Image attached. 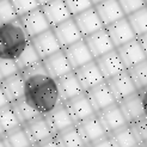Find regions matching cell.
Returning a JSON list of instances; mask_svg holds the SVG:
<instances>
[{"label":"cell","instance_id":"obj_33","mask_svg":"<svg viewBox=\"0 0 147 147\" xmlns=\"http://www.w3.org/2000/svg\"><path fill=\"white\" fill-rule=\"evenodd\" d=\"M18 126H20V123L13 111L11 103L0 108V134H4Z\"/></svg>","mask_w":147,"mask_h":147},{"label":"cell","instance_id":"obj_39","mask_svg":"<svg viewBox=\"0 0 147 147\" xmlns=\"http://www.w3.org/2000/svg\"><path fill=\"white\" fill-rule=\"evenodd\" d=\"M117 1H119L121 9L123 10L126 16H128L129 13L134 12L139 9H141L144 6H146L145 0H117Z\"/></svg>","mask_w":147,"mask_h":147},{"label":"cell","instance_id":"obj_10","mask_svg":"<svg viewBox=\"0 0 147 147\" xmlns=\"http://www.w3.org/2000/svg\"><path fill=\"white\" fill-rule=\"evenodd\" d=\"M94 61H96L98 68L102 72V74L105 80L116 76V74H119V73H121L126 69L119 53H117L116 48L108 51L105 54L100 55V56H98V57H96Z\"/></svg>","mask_w":147,"mask_h":147},{"label":"cell","instance_id":"obj_32","mask_svg":"<svg viewBox=\"0 0 147 147\" xmlns=\"http://www.w3.org/2000/svg\"><path fill=\"white\" fill-rule=\"evenodd\" d=\"M126 17L129 22V24L131 25V28H133L136 37L147 32V5L129 13Z\"/></svg>","mask_w":147,"mask_h":147},{"label":"cell","instance_id":"obj_40","mask_svg":"<svg viewBox=\"0 0 147 147\" xmlns=\"http://www.w3.org/2000/svg\"><path fill=\"white\" fill-rule=\"evenodd\" d=\"M92 146H97V147H103V146H107V147H114V144L111 141V139H110L109 134L104 135L103 138H100L99 140H97L94 142Z\"/></svg>","mask_w":147,"mask_h":147},{"label":"cell","instance_id":"obj_14","mask_svg":"<svg viewBox=\"0 0 147 147\" xmlns=\"http://www.w3.org/2000/svg\"><path fill=\"white\" fill-rule=\"evenodd\" d=\"M30 41L34 45L35 49L37 50L41 59H45V57L51 55L53 53H55V51L62 49L51 28L38 35L34 36V37L30 38Z\"/></svg>","mask_w":147,"mask_h":147},{"label":"cell","instance_id":"obj_41","mask_svg":"<svg viewBox=\"0 0 147 147\" xmlns=\"http://www.w3.org/2000/svg\"><path fill=\"white\" fill-rule=\"evenodd\" d=\"M139 93H140V96H141L144 111H145V117H147V86L144 87V89H141V90H139Z\"/></svg>","mask_w":147,"mask_h":147},{"label":"cell","instance_id":"obj_31","mask_svg":"<svg viewBox=\"0 0 147 147\" xmlns=\"http://www.w3.org/2000/svg\"><path fill=\"white\" fill-rule=\"evenodd\" d=\"M127 72L138 91L147 86V59L127 68Z\"/></svg>","mask_w":147,"mask_h":147},{"label":"cell","instance_id":"obj_3","mask_svg":"<svg viewBox=\"0 0 147 147\" xmlns=\"http://www.w3.org/2000/svg\"><path fill=\"white\" fill-rule=\"evenodd\" d=\"M76 127L80 135H82L86 146H92L97 140H99L100 138L108 134V131L102 124L97 113L79 121L78 123H76Z\"/></svg>","mask_w":147,"mask_h":147},{"label":"cell","instance_id":"obj_8","mask_svg":"<svg viewBox=\"0 0 147 147\" xmlns=\"http://www.w3.org/2000/svg\"><path fill=\"white\" fill-rule=\"evenodd\" d=\"M83 38L87 45V47H89L93 59H96L103 54L108 53V51L115 49V46H114L111 38H110L108 31L105 30V28H102L99 30L85 36Z\"/></svg>","mask_w":147,"mask_h":147},{"label":"cell","instance_id":"obj_1","mask_svg":"<svg viewBox=\"0 0 147 147\" xmlns=\"http://www.w3.org/2000/svg\"><path fill=\"white\" fill-rule=\"evenodd\" d=\"M20 73L24 78L23 97L41 115H46L61 102L56 79L49 76L42 61Z\"/></svg>","mask_w":147,"mask_h":147},{"label":"cell","instance_id":"obj_21","mask_svg":"<svg viewBox=\"0 0 147 147\" xmlns=\"http://www.w3.org/2000/svg\"><path fill=\"white\" fill-rule=\"evenodd\" d=\"M42 63L45 66L46 71L49 73V76H51L55 79L73 71L72 66L69 65L67 57H66L63 53V49H60L51 55L42 59Z\"/></svg>","mask_w":147,"mask_h":147},{"label":"cell","instance_id":"obj_17","mask_svg":"<svg viewBox=\"0 0 147 147\" xmlns=\"http://www.w3.org/2000/svg\"><path fill=\"white\" fill-rule=\"evenodd\" d=\"M45 117H46L49 127L54 134H56L59 131H61V130L74 124V122H73L72 117H71L63 102L59 103L55 108H53L49 113H47L45 115Z\"/></svg>","mask_w":147,"mask_h":147},{"label":"cell","instance_id":"obj_5","mask_svg":"<svg viewBox=\"0 0 147 147\" xmlns=\"http://www.w3.org/2000/svg\"><path fill=\"white\" fill-rule=\"evenodd\" d=\"M19 20L22 22V24H23L25 31L30 38L51 28L41 9V6L26 12L23 16H20Z\"/></svg>","mask_w":147,"mask_h":147},{"label":"cell","instance_id":"obj_6","mask_svg":"<svg viewBox=\"0 0 147 147\" xmlns=\"http://www.w3.org/2000/svg\"><path fill=\"white\" fill-rule=\"evenodd\" d=\"M63 103H65L66 108H67L74 124L96 113L85 91L76 97L65 100Z\"/></svg>","mask_w":147,"mask_h":147},{"label":"cell","instance_id":"obj_2","mask_svg":"<svg viewBox=\"0 0 147 147\" xmlns=\"http://www.w3.org/2000/svg\"><path fill=\"white\" fill-rule=\"evenodd\" d=\"M30 42V37L19 20V17L9 23L0 24V57L16 60Z\"/></svg>","mask_w":147,"mask_h":147},{"label":"cell","instance_id":"obj_9","mask_svg":"<svg viewBox=\"0 0 147 147\" xmlns=\"http://www.w3.org/2000/svg\"><path fill=\"white\" fill-rule=\"evenodd\" d=\"M73 71H74L79 83L82 84L84 91H87V90L92 89L93 86L105 82V79L103 77L102 72L99 71L94 59L92 61L80 66V67L73 69Z\"/></svg>","mask_w":147,"mask_h":147},{"label":"cell","instance_id":"obj_45","mask_svg":"<svg viewBox=\"0 0 147 147\" xmlns=\"http://www.w3.org/2000/svg\"><path fill=\"white\" fill-rule=\"evenodd\" d=\"M91 1H92V4H93V5H97V4L102 3V1H104V0H91Z\"/></svg>","mask_w":147,"mask_h":147},{"label":"cell","instance_id":"obj_43","mask_svg":"<svg viewBox=\"0 0 147 147\" xmlns=\"http://www.w3.org/2000/svg\"><path fill=\"white\" fill-rule=\"evenodd\" d=\"M9 103H10L9 99L6 98L5 93H4L3 89H1V86H0V108L4 107V105H6V104H9Z\"/></svg>","mask_w":147,"mask_h":147},{"label":"cell","instance_id":"obj_11","mask_svg":"<svg viewBox=\"0 0 147 147\" xmlns=\"http://www.w3.org/2000/svg\"><path fill=\"white\" fill-rule=\"evenodd\" d=\"M62 49L73 69H76L80 67V66L93 60V56L91 54L89 47H87V45L85 43L84 38L72 43V45L65 47Z\"/></svg>","mask_w":147,"mask_h":147},{"label":"cell","instance_id":"obj_15","mask_svg":"<svg viewBox=\"0 0 147 147\" xmlns=\"http://www.w3.org/2000/svg\"><path fill=\"white\" fill-rule=\"evenodd\" d=\"M51 29H53V31L56 36L59 43H60L61 48H65V47H67V46L72 45V43L83 38V36L80 34L74 19L72 17L61 22L60 24L51 26Z\"/></svg>","mask_w":147,"mask_h":147},{"label":"cell","instance_id":"obj_27","mask_svg":"<svg viewBox=\"0 0 147 147\" xmlns=\"http://www.w3.org/2000/svg\"><path fill=\"white\" fill-rule=\"evenodd\" d=\"M1 138H3L5 147H29V146H31V142L29 140L26 131L22 124L1 134Z\"/></svg>","mask_w":147,"mask_h":147},{"label":"cell","instance_id":"obj_13","mask_svg":"<svg viewBox=\"0 0 147 147\" xmlns=\"http://www.w3.org/2000/svg\"><path fill=\"white\" fill-rule=\"evenodd\" d=\"M116 50H117V53H119L126 69L139 62H141L145 59H147V55L145 54V51L140 45V42H139L138 37L119 46L116 48Z\"/></svg>","mask_w":147,"mask_h":147},{"label":"cell","instance_id":"obj_24","mask_svg":"<svg viewBox=\"0 0 147 147\" xmlns=\"http://www.w3.org/2000/svg\"><path fill=\"white\" fill-rule=\"evenodd\" d=\"M0 86L10 103L24 96V78L20 71L14 74L0 80Z\"/></svg>","mask_w":147,"mask_h":147},{"label":"cell","instance_id":"obj_38","mask_svg":"<svg viewBox=\"0 0 147 147\" xmlns=\"http://www.w3.org/2000/svg\"><path fill=\"white\" fill-rule=\"evenodd\" d=\"M63 1H65L66 6L68 7L72 16H76V14L93 6L91 0H63Z\"/></svg>","mask_w":147,"mask_h":147},{"label":"cell","instance_id":"obj_42","mask_svg":"<svg viewBox=\"0 0 147 147\" xmlns=\"http://www.w3.org/2000/svg\"><path fill=\"white\" fill-rule=\"evenodd\" d=\"M138 40H139V42H140V45H141V47H142V49L145 51V54L147 55V32L138 36Z\"/></svg>","mask_w":147,"mask_h":147},{"label":"cell","instance_id":"obj_44","mask_svg":"<svg viewBox=\"0 0 147 147\" xmlns=\"http://www.w3.org/2000/svg\"><path fill=\"white\" fill-rule=\"evenodd\" d=\"M38 1V4H40V6H42V5H45V4H47V3H49V1H51V0H37Z\"/></svg>","mask_w":147,"mask_h":147},{"label":"cell","instance_id":"obj_19","mask_svg":"<svg viewBox=\"0 0 147 147\" xmlns=\"http://www.w3.org/2000/svg\"><path fill=\"white\" fill-rule=\"evenodd\" d=\"M105 82L109 86V89L111 90L114 97L116 98L117 102L121 100L124 97H127L128 94L138 91L135 85L133 84V82H131L127 69H124L123 72L119 73V74L107 79Z\"/></svg>","mask_w":147,"mask_h":147},{"label":"cell","instance_id":"obj_36","mask_svg":"<svg viewBox=\"0 0 147 147\" xmlns=\"http://www.w3.org/2000/svg\"><path fill=\"white\" fill-rule=\"evenodd\" d=\"M19 72L16 60L12 59H1L0 57V80L10 77L14 73Z\"/></svg>","mask_w":147,"mask_h":147},{"label":"cell","instance_id":"obj_20","mask_svg":"<svg viewBox=\"0 0 147 147\" xmlns=\"http://www.w3.org/2000/svg\"><path fill=\"white\" fill-rule=\"evenodd\" d=\"M117 103H119V105L128 123L136 121L145 116L142 100H141V96L139 93V91H135L133 93L128 94L127 97L122 98Z\"/></svg>","mask_w":147,"mask_h":147},{"label":"cell","instance_id":"obj_4","mask_svg":"<svg viewBox=\"0 0 147 147\" xmlns=\"http://www.w3.org/2000/svg\"><path fill=\"white\" fill-rule=\"evenodd\" d=\"M22 126L24 127L26 131L29 140L31 142V146H42V144L46 140H48L49 138L54 135L45 115H38L37 117L22 124Z\"/></svg>","mask_w":147,"mask_h":147},{"label":"cell","instance_id":"obj_30","mask_svg":"<svg viewBox=\"0 0 147 147\" xmlns=\"http://www.w3.org/2000/svg\"><path fill=\"white\" fill-rule=\"evenodd\" d=\"M41 61H42V59L38 55L37 50L35 49L31 41L25 46L23 51H22V53L18 55V57L16 59V62H17V66H18L19 71L25 69L28 67H31V66L38 63Z\"/></svg>","mask_w":147,"mask_h":147},{"label":"cell","instance_id":"obj_35","mask_svg":"<svg viewBox=\"0 0 147 147\" xmlns=\"http://www.w3.org/2000/svg\"><path fill=\"white\" fill-rule=\"evenodd\" d=\"M18 18L11 0H0V24L9 23Z\"/></svg>","mask_w":147,"mask_h":147},{"label":"cell","instance_id":"obj_26","mask_svg":"<svg viewBox=\"0 0 147 147\" xmlns=\"http://www.w3.org/2000/svg\"><path fill=\"white\" fill-rule=\"evenodd\" d=\"M56 145L59 147H84L86 146L76 124L55 134Z\"/></svg>","mask_w":147,"mask_h":147},{"label":"cell","instance_id":"obj_29","mask_svg":"<svg viewBox=\"0 0 147 147\" xmlns=\"http://www.w3.org/2000/svg\"><path fill=\"white\" fill-rule=\"evenodd\" d=\"M11 105L20 124H24L29 121H31L32 119H35V117H37L38 115H41L24 99V97L12 102Z\"/></svg>","mask_w":147,"mask_h":147},{"label":"cell","instance_id":"obj_22","mask_svg":"<svg viewBox=\"0 0 147 147\" xmlns=\"http://www.w3.org/2000/svg\"><path fill=\"white\" fill-rule=\"evenodd\" d=\"M59 92H60V98L61 102H65L69 98H73L84 92V89L82 84L79 83V80L76 76L74 71H71L66 74L59 77L56 79Z\"/></svg>","mask_w":147,"mask_h":147},{"label":"cell","instance_id":"obj_12","mask_svg":"<svg viewBox=\"0 0 147 147\" xmlns=\"http://www.w3.org/2000/svg\"><path fill=\"white\" fill-rule=\"evenodd\" d=\"M72 18L74 19L83 37L99 30L102 28H104L96 9H94V6L76 14V16H72Z\"/></svg>","mask_w":147,"mask_h":147},{"label":"cell","instance_id":"obj_37","mask_svg":"<svg viewBox=\"0 0 147 147\" xmlns=\"http://www.w3.org/2000/svg\"><path fill=\"white\" fill-rule=\"evenodd\" d=\"M11 3L14 7V10H16L18 17L23 16L26 12L40 6L37 0H11Z\"/></svg>","mask_w":147,"mask_h":147},{"label":"cell","instance_id":"obj_46","mask_svg":"<svg viewBox=\"0 0 147 147\" xmlns=\"http://www.w3.org/2000/svg\"><path fill=\"white\" fill-rule=\"evenodd\" d=\"M145 3H146V5H147V0H145Z\"/></svg>","mask_w":147,"mask_h":147},{"label":"cell","instance_id":"obj_7","mask_svg":"<svg viewBox=\"0 0 147 147\" xmlns=\"http://www.w3.org/2000/svg\"><path fill=\"white\" fill-rule=\"evenodd\" d=\"M104 28L108 31L115 48L123 45V43H127L131 40L136 38V35L133 30V28H131V25L129 24L126 16L113 22L111 24L105 25Z\"/></svg>","mask_w":147,"mask_h":147},{"label":"cell","instance_id":"obj_25","mask_svg":"<svg viewBox=\"0 0 147 147\" xmlns=\"http://www.w3.org/2000/svg\"><path fill=\"white\" fill-rule=\"evenodd\" d=\"M93 6L104 26L126 16L117 0H104V1Z\"/></svg>","mask_w":147,"mask_h":147},{"label":"cell","instance_id":"obj_16","mask_svg":"<svg viewBox=\"0 0 147 147\" xmlns=\"http://www.w3.org/2000/svg\"><path fill=\"white\" fill-rule=\"evenodd\" d=\"M97 115L108 133H111L128 123L117 102L98 111Z\"/></svg>","mask_w":147,"mask_h":147},{"label":"cell","instance_id":"obj_34","mask_svg":"<svg viewBox=\"0 0 147 147\" xmlns=\"http://www.w3.org/2000/svg\"><path fill=\"white\" fill-rule=\"evenodd\" d=\"M133 131V135L139 146H145L147 144V117H141L136 121L128 123Z\"/></svg>","mask_w":147,"mask_h":147},{"label":"cell","instance_id":"obj_23","mask_svg":"<svg viewBox=\"0 0 147 147\" xmlns=\"http://www.w3.org/2000/svg\"><path fill=\"white\" fill-rule=\"evenodd\" d=\"M41 9L45 13L47 20L49 22L50 26L60 24L61 22L72 17V14L66 6L63 0H51V1L41 6Z\"/></svg>","mask_w":147,"mask_h":147},{"label":"cell","instance_id":"obj_28","mask_svg":"<svg viewBox=\"0 0 147 147\" xmlns=\"http://www.w3.org/2000/svg\"><path fill=\"white\" fill-rule=\"evenodd\" d=\"M108 134L114 144V147H135V146H139L128 123L122 126L121 128L111 131V133H108Z\"/></svg>","mask_w":147,"mask_h":147},{"label":"cell","instance_id":"obj_18","mask_svg":"<svg viewBox=\"0 0 147 147\" xmlns=\"http://www.w3.org/2000/svg\"><path fill=\"white\" fill-rule=\"evenodd\" d=\"M85 92H86L87 97H89L96 113L100 111V110H103L104 108H107V107L117 102L116 98L114 97L111 90L109 89L107 82H103L96 86H93L92 89L87 90Z\"/></svg>","mask_w":147,"mask_h":147}]
</instances>
